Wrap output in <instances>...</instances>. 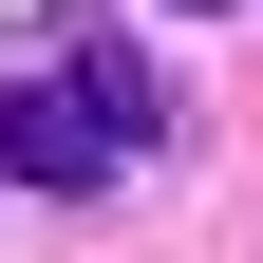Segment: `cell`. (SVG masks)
Returning <instances> with one entry per match:
<instances>
[{
    "label": "cell",
    "instance_id": "7a4b0ae2",
    "mask_svg": "<svg viewBox=\"0 0 263 263\" xmlns=\"http://www.w3.org/2000/svg\"><path fill=\"white\" fill-rule=\"evenodd\" d=\"M57 76H76L94 113L132 132V151H151V132H170V76H151V57H132V38H76V57H57Z\"/></svg>",
    "mask_w": 263,
    "mask_h": 263
},
{
    "label": "cell",
    "instance_id": "6da1fadb",
    "mask_svg": "<svg viewBox=\"0 0 263 263\" xmlns=\"http://www.w3.org/2000/svg\"><path fill=\"white\" fill-rule=\"evenodd\" d=\"M0 170H19V188H57V207H76V188H113V170H132V132L94 113L76 76H19V94H0Z\"/></svg>",
    "mask_w": 263,
    "mask_h": 263
}]
</instances>
